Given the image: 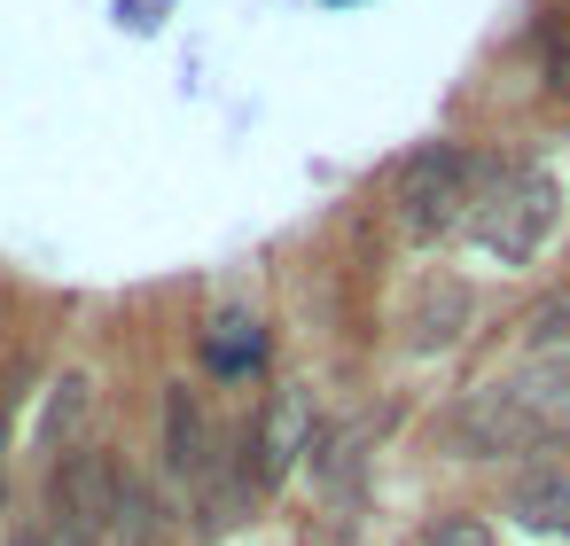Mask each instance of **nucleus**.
<instances>
[{"instance_id": "obj_1", "label": "nucleus", "mask_w": 570, "mask_h": 546, "mask_svg": "<svg viewBox=\"0 0 570 546\" xmlns=\"http://www.w3.org/2000/svg\"><path fill=\"white\" fill-rule=\"evenodd\" d=\"M554 219H562V180H554L547 165H515V172H500V188L476 203L469 235H476L484 258H500V266H531V258L547 250Z\"/></svg>"}, {"instance_id": "obj_2", "label": "nucleus", "mask_w": 570, "mask_h": 546, "mask_svg": "<svg viewBox=\"0 0 570 546\" xmlns=\"http://www.w3.org/2000/svg\"><path fill=\"white\" fill-rule=\"evenodd\" d=\"M118 492H126L118 453H102V445L63 453L56 476H48V546H102L110 515H118Z\"/></svg>"}, {"instance_id": "obj_3", "label": "nucleus", "mask_w": 570, "mask_h": 546, "mask_svg": "<svg viewBox=\"0 0 570 546\" xmlns=\"http://www.w3.org/2000/svg\"><path fill=\"white\" fill-rule=\"evenodd\" d=\"M539 437H547V421H539V406H531L523 383H484V390L453 414V445H461L469 460L523 453V445H539Z\"/></svg>"}, {"instance_id": "obj_4", "label": "nucleus", "mask_w": 570, "mask_h": 546, "mask_svg": "<svg viewBox=\"0 0 570 546\" xmlns=\"http://www.w3.org/2000/svg\"><path fill=\"white\" fill-rule=\"evenodd\" d=\"M469 180H476V165L461 157V149H422L406 172H399V203H406V227L414 235H445L453 219H461V203H469Z\"/></svg>"}, {"instance_id": "obj_5", "label": "nucleus", "mask_w": 570, "mask_h": 546, "mask_svg": "<svg viewBox=\"0 0 570 546\" xmlns=\"http://www.w3.org/2000/svg\"><path fill=\"white\" fill-rule=\"evenodd\" d=\"M313 437H321V421H313V390L305 383H282L274 398H266V414H258V429H250V484H282L305 453H313Z\"/></svg>"}, {"instance_id": "obj_6", "label": "nucleus", "mask_w": 570, "mask_h": 546, "mask_svg": "<svg viewBox=\"0 0 570 546\" xmlns=\"http://www.w3.org/2000/svg\"><path fill=\"white\" fill-rule=\"evenodd\" d=\"M212 414H204V398L188 390V383H173L165 390V468L180 476V484H204L212 476Z\"/></svg>"}, {"instance_id": "obj_7", "label": "nucleus", "mask_w": 570, "mask_h": 546, "mask_svg": "<svg viewBox=\"0 0 570 546\" xmlns=\"http://www.w3.org/2000/svg\"><path fill=\"white\" fill-rule=\"evenodd\" d=\"M508 515L531 530V538H570V476H539L508 499Z\"/></svg>"}, {"instance_id": "obj_8", "label": "nucleus", "mask_w": 570, "mask_h": 546, "mask_svg": "<svg viewBox=\"0 0 570 546\" xmlns=\"http://www.w3.org/2000/svg\"><path fill=\"white\" fill-rule=\"evenodd\" d=\"M110 538H118V546H157V538H165V507L149 499V484H141V476H126L118 515H110Z\"/></svg>"}, {"instance_id": "obj_9", "label": "nucleus", "mask_w": 570, "mask_h": 546, "mask_svg": "<svg viewBox=\"0 0 570 546\" xmlns=\"http://www.w3.org/2000/svg\"><path fill=\"white\" fill-rule=\"evenodd\" d=\"M204 359H212V375H243V367L258 359V320L219 312V320H212V336H204Z\"/></svg>"}, {"instance_id": "obj_10", "label": "nucleus", "mask_w": 570, "mask_h": 546, "mask_svg": "<svg viewBox=\"0 0 570 546\" xmlns=\"http://www.w3.org/2000/svg\"><path fill=\"white\" fill-rule=\"evenodd\" d=\"M523 336H531V351H570V281L523 320Z\"/></svg>"}, {"instance_id": "obj_11", "label": "nucleus", "mask_w": 570, "mask_h": 546, "mask_svg": "<svg viewBox=\"0 0 570 546\" xmlns=\"http://www.w3.org/2000/svg\"><path fill=\"white\" fill-rule=\"evenodd\" d=\"M87 390H95L87 375H63V383H56V398H48V437H63V429L87 421Z\"/></svg>"}, {"instance_id": "obj_12", "label": "nucleus", "mask_w": 570, "mask_h": 546, "mask_svg": "<svg viewBox=\"0 0 570 546\" xmlns=\"http://www.w3.org/2000/svg\"><path fill=\"white\" fill-rule=\"evenodd\" d=\"M422 546H492V530H484L476 515H438V523L422 530Z\"/></svg>"}, {"instance_id": "obj_13", "label": "nucleus", "mask_w": 570, "mask_h": 546, "mask_svg": "<svg viewBox=\"0 0 570 546\" xmlns=\"http://www.w3.org/2000/svg\"><path fill=\"white\" fill-rule=\"evenodd\" d=\"M531 390V406H539V421L554 429V421H570V359H562V375L554 383H523Z\"/></svg>"}, {"instance_id": "obj_14", "label": "nucleus", "mask_w": 570, "mask_h": 546, "mask_svg": "<svg viewBox=\"0 0 570 546\" xmlns=\"http://www.w3.org/2000/svg\"><path fill=\"white\" fill-rule=\"evenodd\" d=\"M9 546H48V523H24V530H17Z\"/></svg>"}]
</instances>
